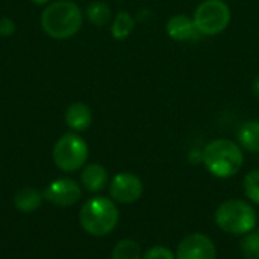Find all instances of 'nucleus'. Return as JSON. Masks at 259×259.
I'll return each instance as SVG.
<instances>
[{"label": "nucleus", "instance_id": "nucleus-1", "mask_svg": "<svg viewBox=\"0 0 259 259\" xmlns=\"http://www.w3.org/2000/svg\"><path fill=\"white\" fill-rule=\"evenodd\" d=\"M203 165L212 176L229 179L244 165L243 147L228 138L212 140L203 149Z\"/></svg>", "mask_w": 259, "mask_h": 259}, {"label": "nucleus", "instance_id": "nucleus-2", "mask_svg": "<svg viewBox=\"0 0 259 259\" xmlns=\"http://www.w3.org/2000/svg\"><path fill=\"white\" fill-rule=\"evenodd\" d=\"M83 23L82 9L70 0H59L47 5L41 14V27L53 39L74 36Z\"/></svg>", "mask_w": 259, "mask_h": 259}, {"label": "nucleus", "instance_id": "nucleus-3", "mask_svg": "<svg viewBox=\"0 0 259 259\" xmlns=\"http://www.w3.org/2000/svg\"><path fill=\"white\" fill-rule=\"evenodd\" d=\"M120 212L114 200L96 196L88 199L79 212V223L82 229L93 237H105L111 234L118 225Z\"/></svg>", "mask_w": 259, "mask_h": 259}, {"label": "nucleus", "instance_id": "nucleus-4", "mask_svg": "<svg viewBox=\"0 0 259 259\" xmlns=\"http://www.w3.org/2000/svg\"><path fill=\"white\" fill-rule=\"evenodd\" d=\"M214 220L219 229L231 235H247L258 225L255 208L243 199H229L220 203Z\"/></svg>", "mask_w": 259, "mask_h": 259}, {"label": "nucleus", "instance_id": "nucleus-5", "mask_svg": "<svg viewBox=\"0 0 259 259\" xmlns=\"http://www.w3.org/2000/svg\"><path fill=\"white\" fill-rule=\"evenodd\" d=\"M193 21L200 36H217L229 27L232 11L225 0H203L194 9Z\"/></svg>", "mask_w": 259, "mask_h": 259}, {"label": "nucleus", "instance_id": "nucleus-6", "mask_svg": "<svg viewBox=\"0 0 259 259\" xmlns=\"http://www.w3.org/2000/svg\"><path fill=\"white\" fill-rule=\"evenodd\" d=\"M88 159V144L76 132L64 134L53 147V162L55 165L65 171L71 173L80 170Z\"/></svg>", "mask_w": 259, "mask_h": 259}, {"label": "nucleus", "instance_id": "nucleus-7", "mask_svg": "<svg viewBox=\"0 0 259 259\" xmlns=\"http://www.w3.org/2000/svg\"><path fill=\"white\" fill-rule=\"evenodd\" d=\"M143 191H144L143 181L131 171L117 173L109 182L111 199L117 203H123V205L135 203L143 196Z\"/></svg>", "mask_w": 259, "mask_h": 259}, {"label": "nucleus", "instance_id": "nucleus-8", "mask_svg": "<svg viewBox=\"0 0 259 259\" xmlns=\"http://www.w3.org/2000/svg\"><path fill=\"white\" fill-rule=\"evenodd\" d=\"M176 259H217V250L208 235L193 232L178 244Z\"/></svg>", "mask_w": 259, "mask_h": 259}, {"label": "nucleus", "instance_id": "nucleus-9", "mask_svg": "<svg viewBox=\"0 0 259 259\" xmlns=\"http://www.w3.org/2000/svg\"><path fill=\"white\" fill-rule=\"evenodd\" d=\"M44 199L56 206H71L77 203V200L82 196V188L80 185L68 178L56 179L42 193Z\"/></svg>", "mask_w": 259, "mask_h": 259}, {"label": "nucleus", "instance_id": "nucleus-10", "mask_svg": "<svg viewBox=\"0 0 259 259\" xmlns=\"http://www.w3.org/2000/svg\"><path fill=\"white\" fill-rule=\"evenodd\" d=\"M165 33L170 39L176 42H190L196 41L200 33L197 32L193 17L187 14H175L165 23Z\"/></svg>", "mask_w": 259, "mask_h": 259}, {"label": "nucleus", "instance_id": "nucleus-11", "mask_svg": "<svg viewBox=\"0 0 259 259\" xmlns=\"http://www.w3.org/2000/svg\"><path fill=\"white\" fill-rule=\"evenodd\" d=\"M65 123L73 132H83L93 123L91 108L83 102H74L68 105L65 111Z\"/></svg>", "mask_w": 259, "mask_h": 259}, {"label": "nucleus", "instance_id": "nucleus-12", "mask_svg": "<svg viewBox=\"0 0 259 259\" xmlns=\"http://www.w3.org/2000/svg\"><path fill=\"white\" fill-rule=\"evenodd\" d=\"M80 181L88 191L99 193L108 185V170L99 162L87 164L80 173Z\"/></svg>", "mask_w": 259, "mask_h": 259}, {"label": "nucleus", "instance_id": "nucleus-13", "mask_svg": "<svg viewBox=\"0 0 259 259\" xmlns=\"http://www.w3.org/2000/svg\"><path fill=\"white\" fill-rule=\"evenodd\" d=\"M237 138L243 150H247L250 153H259V120L244 121L238 129Z\"/></svg>", "mask_w": 259, "mask_h": 259}, {"label": "nucleus", "instance_id": "nucleus-14", "mask_svg": "<svg viewBox=\"0 0 259 259\" xmlns=\"http://www.w3.org/2000/svg\"><path fill=\"white\" fill-rule=\"evenodd\" d=\"M42 200H44L42 193H39L38 190L30 188V187H26V188L18 190L15 193V196H14V205H15V208L20 212H24V214H29V212L36 211L41 206Z\"/></svg>", "mask_w": 259, "mask_h": 259}, {"label": "nucleus", "instance_id": "nucleus-15", "mask_svg": "<svg viewBox=\"0 0 259 259\" xmlns=\"http://www.w3.org/2000/svg\"><path fill=\"white\" fill-rule=\"evenodd\" d=\"M137 18L127 12V11H120L111 21V35L117 41H124L127 39L132 32L135 30Z\"/></svg>", "mask_w": 259, "mask_h": 259}, {"label": "nucleus", "instance_id": "nucleus-16", "mask_svg": "<svg viewBox=\"0 0 259 259\" xmlns=\"http://www.w3.org/2000/svg\"><path fill=\"white\" fill-rule=\"evenodd\" d=\"M85 17L91 24H94L97 27H103L112 21V9L106 2L94 0L87 6Z\"/></svg>", "mask_w": 259, "mask_h": 259}, {"label": "nucleus", "instance_id": "nucleus-17", "mask_svg": "<svg viewBox=\"0 0 259 259\" xmlns=\"http://www.w3.org/2000/svg\"><path fill=\"white\" fill-rule=\"evenodd\" d=\"M112 259H143L141 247L134 240H121L112 250Z\"/></svg>", "mask_w": 259, "mask_h": 259}, {"label": "nucleus", "instance_id": "nucleus-18", "mask_svg": "<svg viewBox=\"0 0 259 259\" xmlns=\"http://www.w3.org/2000/svg\"><path fill=\"white\" fill-rule=\"evenodd\" d=\"M243 188L246 197L252 202L259 205V168L250 170L243 181Z\"/></svg>", "mask_w": 259, "mask_h": 259}, {"label": "nucleus", "instance_id": "nucleus-19", "mask_svg": "<svg viewBox=\"0 0 259 259\" xmlns=\"http://www.w3.org/2000/svg\"><path fill=\"white\" fill-rule=\"evenodd\" d=\"M241 253L244 259H259V234H247L243 237L241 243Z\"/></svg>", "mask_w": 259, "mask_h": 259}, {"label": "nucleus", "instance_id": "nucleus-20", "mask_svg": "<svg viewBox=\"0 0 259 259\" xmlns=\"http://www.w3.org/2000/svg\"><path fill=\"white\" fill-rule=\"evenodd\" d=\"M143 259H176V255L165 246H153L143 255Z\"/></svg>", "mask_w": 259, "mask_h": 259}, {"label": "nucleus", "instance_id": "nucleus-21", "mask_svg": "<svg viewBox=\"0 0 259 259\" xmlns=\"http://www.w3.org/2000/svg\"><path fill=\"white\" fill-rule=\"evenodd\" d=\"M14 32H15V23L8 17L0 18V35L11 36V35H14Z\"/></svg>", "mask_w": 259, "mask_h": 259}, {"label": "nucleus", "instance_id": "nucleus-22", "mask_svg": "<svg viewBox=\"0 0 259 259\" xmlns=\"http://www.w3.org/2000/svg\"><path fill=\"white\" fill-rule=\"evenodd\" d=\"M188 161H190V164H193V165L203 164V150H200V149H193V150H190V153H188Z\"/></svg>", "mask_w": 259, "mask_h": 259}, {"label": "nucleus", "instance_id": "nucleus-23", "mask_svg": "<svg viewBox=\"0 0 259 259\" xmlns=\"http://www.w3.org/2000/svg\"><path fill=\"white\" fill-rule=\"evenodd\" d=\"M252 90H253V94L259 97V74L253 79V82H252Z\"/></svg>", "mask_w": 259, "mask_h": 259}, {"label": "nucleus", "instance_id": "nucleus-24", "mask_svg": "<svg viewBox=\"0 0 259 259\" xmlns=\"http://www.w3.org/2000/svg\"><path fill=\"white\" fill-rule=\"evenodd\" d=\"M30 2H32V3H35V5H39V6H41V5H47L50 0H30Z\"/></svg>", "mask_w": 259, "mask_h": 259}, {"label": "nucleus", "instance_id": "nucleus-25", "mask_svg": "<svg viewBox=\"0 0 259 259\" xmlns=\"http://www.w3.org/2000/svg\"><path fill=\"white\" fill-rule=\"evenodd\" d=\"M258 234H259V232H258Z\"/></svg>", "mask_w": 259, "mask_h": 259}]
</instances>
